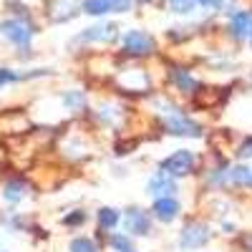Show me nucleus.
I'll return each instance as SVG.
<instances>
[{"label":"nucleus","mask_w":252,"mask_h":252,"mask_svg":"<svg viewBox=\"0 0 252 252\" xmlns=\"http://www.w3.org/2000/svg\"><path fill=\"white\" fill-rule=\"evenodd\" d=\"M0 35H3L5 40H10V43L18 46V48H28L33 35H35V26L31 23L28 18H23V15L8 18V20L0 23Z\"/></svg>","instance_id":"f257e3e1"},{"label":"nucleus","mask_w":252,"mask_h":252,"mask_svg":"<svg viewBox=\"0 0 252 252\" xmlns=\"http://www.w3.org/2000/svg\"><path fill=\"white\" fill-rule=\"evenodd\" d=\"M121 43H124V51L129 56H149L157 48L154 38L149 33H144V31H136V28L126 31L124 38H121Z\"/></svg>","instance_id":"f03ea898"},{"label":"nucleus","mask_w":252,"mask_h":252,"mask_svg":"<svg viewBox=\"0 0 252 252\" xmlns=\"http://www.w3.org/2000/svg\"><path fill=\"white\" fill-rule=\"evenodd\" d=\"M212 232H209V227L204 222H189L184 224L182 235H179V247L182 250H199L209 242Z\"/></svg>","instance_id":"7ed1b4c3"},{"label":"nucleus","mask_w":252,"mask_h":252,"mask_svg":"<svg viewBox=\"0 0 252 252\" xmlns=\"http://www.w3.org/2000/svg\"><path fill=\"white\" fill-rule=\"evenodd\" d=\"M164 126H166V131L174 134V136H199L202 129L194 124V121H189L182 111L177 109H169L164 114Z\"/></svg>","instance_id":"20e7f679"},{"label":"nucleus","mask_w":252,"mask_h":252,"mask_svg":"<svg viewBox=\"0 0 252 252\" xmlns=\"http://www.w3.org/2000/svg\"><path fill=\"white\" fill-rule=\"evenodd\" d=\"M159 166H161V172L172 174V177H187L189 172L194 169V154L187 152V149H179V152H174L172 157L161 159Z\"/></svg>","instance_id":"39448f33"},{"label":"nucleus","mask_w":252,"mask_h":252,"mask_svg":"<svg viewBox=\"0 0 252 252\" xmlns=\"http://www.w3.org/2000/svg\"><path fill=\"white\" fill-rule=\"evenodd\" d=\"M81 0H51L48 3V18L51 23H68L81 13Z\"/></svg>","instance_id":"423d86ee"},{"label":"nucleus","mask_w":252,"mask_h":252,"mask_svg":"<svg viewBox=\"0 0 252 252\" xmlns=\"http://www.w3.org/2000/svg\"><path fill=\"white\" fill-rule=\"evenodd\" d=\"M119 35V26L116 23H98L86 28L78 35V43H111V40Z\"/></svg>","instance_id":"0eeeda50"},{"label":"nucleus","mask_w":252,"mask_h":252,"mask_svg":"<svg viewBox=\"0 0 252 252\" xmlns=\"http://www.w3.org/2000/svg\"><path fill=\"white\" fill-rule=\"evenodd\" d=\"M124 229L131 232V235H149L152 232V220L144 209L129 207L126 209V217H124Z\"/></svg>","instance_id":"6e6552de"},{"label":"nucleus","mask_w":252,"mask_h":252,"mask_svg":"<svg viewBox=\"0 0 252 252\" xmlns=\"http://www.w3.org/2000/svg\"><path fill=\"white\" fill-rule=\"evenodd\" d=\"M146 189H149V194L152 197H172L177 192V182L172 174H166V172H157L149 184H146Z\"/></svg>","instance_id":"1a4fd4ad"},{"label":"nucleus","mask_w":252,"mask_h":252,"mask_svg":"<svg viewBox=\"0 0 252 252\" xmlns=\"http://www.w3.org/2000/svg\"><path fill=\"white\" fill-rule=\"evenodd\" d=\"M179 202L174 197H157L154 207H152V212L159 222H174L179 217Z\"/></svg>","instance_id":"9d476101"},{"label":"nucleus","mask_w":252,"mask_h":252,"mask_svg":"<svg viewBox=\"0 0 252 252\" xmlns=\"http://www.w3.org/2000/svg\"><path fill=\"white\" fill-rule=\"evenodd\" d=\"M250 26H252V13L247 10H235L232 15H229V33H232L235 38H247L250 35Z\"/></svg>","instance_id":"9b49d317"},{"label":"nucleus","mask_w":252,"mask_h":252,"mask_svg":"<svg viewBox=\"0 0 252 252\" xmlns=\"http://www.w3.org/2000/svg\"><path fill=\"white\" fill-rule=\"evenodd\" d=\"M26 192H28V187L20 179H13V182H5V187H3V199L8 204H15L26 197Z\"/></svg>","instance_id":"f8f14e48"},{"label":"nucleus","mask_w":252,"mask_h":252,"mask_svg":"<svg viewBox=\"0 0 252 252\" xmlns=\"http://www.w3.org/2000/svg\"><path fill=\"white\" fill-rule=\"evenodd\" d=\"M81 8L83 13H89V15H106V13H114V5H111V0H81Z\"/></svg>","instance_id":"ddd939ff"},{"label":"nucleus","mask_w":252,"mask_h":252,"mask_svg":"<svg viewBox=\"0 0 252 252\" xmlns=\"http://www.w3.org/2000/svg\"><path fill=\"white\" fill-rule=\"evenodd\" d=\"M98 224H101L103 229L116 227V224H119V212H116L114 207H101V209H98Z\"/></svg>","instance_id":"4468645a"},{"label":"nucleus","mask_w":252,"mask_h":252,"mask_svg":"<svg viewBox=\"0 0 252 252\" xmlns=\"http://www.w3.org/2000/svg\"><path fill=\"white\" fill-rule=\"evenodd\" d=\"M172 78H174V83H177L182 91H194V89H197V81L189 76L187 71H182V68H174V71H172Z\"/></svg>","instance_id":"2eb2a0df"},{"label":"nucleus","mask_w":252,"mask_h":252,"mask_svg":"<svg viewBox=\"0 0 252 252\" xmlns=\"http://www.w3.org/2000/svg\"><path fill=\"white\" fill-rule=\"evenodd\" d=\"M63 103H66V109L78 111V109L86 106V96H83V91H66V96H63Z\"/></svg>","instance_id":"dca6fc26"},{"label":"nucleus","mask_w":252,"mask_h":252,"mask_svg":"<svg viewBox=\"0 0 252 252\" xmlns=\"http://www.w3.org/2000/svg\"><path fill=\"white\" fill-rule=\"evenodd\" d=\"M166 5H169L172 13H179V15H189L194 10V5H199L197 0H166Z\"/></svg>","instance_id":"f3484780"},{"label":"nucleus","mask_w":252,"mask_h":252,"mask_svg":"<svg viewBox=\"0 0 252 252\" xmlns=\"http://www.w3.org/2000/svg\"><path fill=\"white\" fill-rule=\"evenodd\" d=\"M229 179L235 184H252V169H247V166H235V169L229 172Z\"/></svg>","instance_id":"a211bd4d"},{"label":"nucleus","mask_w":252,"mask_h":252,"mask_svg":"<svg viewBox=\"0 0 252 252\" xmlns=\"http://www.w3.org/2000/svg\"><path fill=\"white\" fill-rule=\"evenodd\" d=\"M71 252H98L96 250V245L89 240V237H76L73 242H71V247H68Z\"/></svg>","instance_id":"6ab92c4d"},{"label":"nucleus","mask_w":252,"mask_h":252,"mask_svg":"<svg viewBox=\"0 0 252 252\" xmlns=\"http://www.w3.org/2000/svg\"><path fill=\"white\" fill-rule=\"evenodd\" d=\"M111 247H114L116 252H136V250L131 247V242L126 240L124 235H114V237H111Z\"/></svg>","instance_id":"aec40b11"},{"label":"nucleus","mask_w":252,"mask_h":252,"mask_svg":"<svg viewBox=\"0 0 252 252\" xmlns=\"http://www.w3.org/2000/svg\"><path fill=\"white\" fill-rule=\"evenodd\" d=\"M15 81H20L18 73H13L10 68H0V89L8 86V83H15Z\"/></svg>","instance_id":"412c9836"},{"label":"nucleus","mask_w":252,"mask_h":252,"mask_svg":"<svg viewBox=\"0 0 252 252\" xmlns=\"http://www.w3.org/2000/svg\"><path fill=\"white\" fill-rule=\"evenodd\" d=\"M199 5H204V8H215V10H222V8H227V3L224 0H197Z\"/></svg>","instance_id":"4be33fe9"},{"label":"nucleus","mask_w":252,"mask_h":252,"mask_svg":"<svg viewBox=\"0 0 252 252\" xmlns=\"http://www.w3.org/2000/svg\"><path fill=\"white\" fill-rule=\"evenodd\" d=\"M111 5H114V13H126L131 8V0H111Z\"/></svg>","instance_id":"5701e85b"},{"label":"nucleus","mask_w":252,"mask_h":252,"mask_svg":"<svg viewBox=\"0 0 252 252\" xmlns=\"http://www.w3.org/2000/svg\"><path fill=\"white\" fill-rule=\"evenodd\" d=\"M83 220H86V215H83V212H73L68 217H63V222H66V224H81Z\"/></svg>","instance_id":"b1692460"},{"label":"nucleus","mask_w":252,"mask_h":252,"mask_svg":"<svg viewBox=\"0 0 252 252\" xmlns=\"http://www.w3.org/2000/svg\"><path fill=\"white\" fill-rule=\"evenodd\" d=\"M237 154H240L242 159H245V157H252V139H247V141L242 144V149H240Z\"/></svg>","instance_id":"393cba45"},{"label":"nucleus","mask_w":252,"mask_h":252,"mask_svg":"<svg viewBox=\"0 0 252 252\" xmlns=\"http://www.w3.org/2000/svg\"><path fill=\"white\" fill-rule=\"evenodd\" d=\"M247 40H250V46H252V26H250V35H247Z\"/></svg>","instance_id":"a878e982"}]
</instances>
